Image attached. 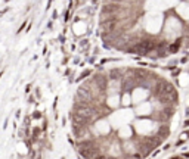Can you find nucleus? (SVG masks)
Returning <instances> with one entry per match:
<instances>
[{
    "mask_svg": "<svg viewBox=\"0 0 189 159\" xmlns=\"http://www.w3.org/2000/svg\"><path fill=\"white\" fill-rule=\"evenodd\" d=\"M155 49V41L152 40H143V41H139L136 43L133 47H130L129 50L133 53H140V54H146V53H149L151 50H154Z\"/></svg>",
    "mask_w": 189,
    "mask_h": 159,
    "instance_id": "1",
    "label": "nucleus"
},
{
    "mask_svg": "<svg viewBox=\"0 0 189 159\" xmlns=\"http://www.w3.org/2000/svg\"><path fill=\"white\" fill-rule=\"evenodd\" d=\"M77 115L81 116L84 121H87V119H90V118L93 116V110H92L90 107H87V106H83V107H78V109H77Z\"/></svg>",
    "mask_w": 189,
    "mask_h": 159,
    "instance_id": "2",
    "label": "nucleus"
},
{
    "mask_svg": "<svg viewBox=\"0 0 189 159\" xmlns=\"http://www.w3.org/2000/svg\"><path fill=\"white\" fill-rule=\"evenodd\" d=\"M117 24H118V21H117L115 18H109V19H106V21L103 22L102 27H103V30H105L106 33H111V31H114V30H115Z\"/></svg>",
    "mask_w": 189,
    "mask_h": 159,
    "instance_id": "3",
    "label": "nucleus"
},
{
    "mask_svg": "<svg viewBox=\"0 0 189 159\" xmlns=\"http://www.w3.org/2000/svg\"><path fill=\"white\" fill-rule=\"evenodd\" d=\"M78 96H80V97H83V99H89V97H90V93L87 91V88L80 87V88H78Z\"/></svg>",
    "mask_w": 189,
    "mask_h": 159,
    "instance_id": "4",
    "label": "nucleus"
},
{
    "mask_svg": "<svg viewBox=\"0 0 189 159\" xmlns=\"http://www.w3.org/2000/svg\"><path fill=\"white\" fill-rule=\"evenodd\" d=\"M117 6H118V4H108V6H105L103 13H111V12H114V10L117 9Z\"/></svg>",
    "mask_w": 189,
    "mask_h": 159,
    "instance_id": "5",
    "label": "nucleus"
},
{
    "mask_svg": "<svg viewBox=\"0 0 189 159\" xmlns=\"http://www.w3.org/2000/svg\"><path fill=\"white\" fill-rule=\"evenodd\" d=\"M179 49H180V41H176V43H174V44H172V46H170V47H169V50H170V52H172V53L177 52V50H179Z\"/></svg>",
    "mask_w": 189,
    "mask_h": 159,
    "instance_id": "6",
    "label": "nucleus"
},
{
    "mask_svg": "<svg viewBox=\"0 0 189 159\" xmlns=\"http://www.w3.org/2000/svg\"><path fill=\"white\" fill-rule=\"evenodd\" d=\"M89 74H90V71H86V72H83V74H81V77H80V78H84V77H87V75H89Z\"/></svg>",
    "mask_w": 189,
    "mask_h": 159,
    "instance_id": "7",
    "label": "nucleus"
},
{
    "mask_svg": "<svg viewBox=\"0 0 189 159\" xmlns=\"http://www.w3.org/2000/svg\"><path fill=\"white\" fill-rule=\"evenodd\" d=\"M93 159H106V158H105L103 155H96V156H95Z\"/></svg>",
    "mask_w": 189,
    "mask_h": 159,
    "instance_id": "8",
    "label": "nucleus"
},
{
    "mask_svg": "<svg viewBox=\"0 0 189 159\" xmlns=\"http://www.w3.org/2000/svg\"><path fill=\"white\" fill-rule=\"evenodd\" d=\"M172 159H180V158H172Z\"/></svg>",
    "mask_w": 189,
    "mask_h": 159,
    "instance_id": "9",
    "label": "nucleus"
}]
</instances>
